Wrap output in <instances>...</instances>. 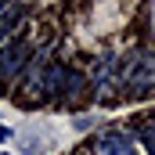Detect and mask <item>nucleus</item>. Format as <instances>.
<instances>
[{"mask_svg":"<svg viewBox=\"0 0 155 155\" xmlns=\"http://www.w3.org/2000/svg\"><path fill=\"white\" fill-rule=\"evenodd\" d=\"M119 79H123L126 87H134L137 94H148V87H152V58H148V54H130V58L123 61Z\"/></svg>","mask_w":155,"mask_h":155,"instance_id":"nucleus-1","label":"nucleus"},{"mask_svg":"<svg viewBox=\"0 0 155 155\" xmlns=\"http://www.w3.org/2000/svg\"><path fill=\"white\" fill-rule=\"evenodd\" d=\"M25 65H29V47H25V40H11V43L0 51V83L15 79Z\"/></svg>","mask_w":155,"mask_h":155,"instance_id":"nucleus-2","label":"nucleus"},{"mask_svg":"<svg viewBox=\"0 0 155 155\" xmlns=\"http://www.w3.org/2000/svg\"><path fill=\"white\" fill-rule=\"evenodd\" d=\"M97 155H137V152H134V141H130L126 134L108 130V134L97 137Z\"/></svg>","mask_w":155,"mask_h":155,"instance_id":"nucleus-3","label":"nucleus"}]
</instances>
